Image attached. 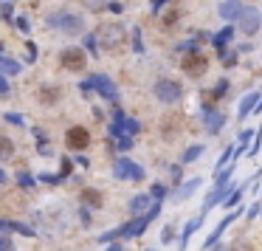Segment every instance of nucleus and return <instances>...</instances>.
Returning a JSON list of instances; mask_svg holds the SVG:
<instances>
[{
    "instance_id": "6e6552de",
    "label": "nucleus",
    "mask_w": 262,
    "mask_h": 251,
    "mask_svg": "<svg viewBox=\"0 0 262 251\" xmlns=\"http://www.w3.org/2000/svg\"><path fill=\"white\" fill-rule=\"evenodd\" d=\"M62 65L68 68V71H82L88 65V57L82 48H65L62 51Z\"/></svg>"
},
{
    "instance_id": "ea45409f",
    "label": "nucleus",
    "mask_w": 262,
    "mask_h": 251,
    "mask_svg": "<svg viewBox=\"0 0 262 251\" xmlns=\"http://www.w3.org/2000/svg\"><path fill=\"white\" fill-rule=\"evenodd\" d=\"M259 215V203H254V206H251V212H248V217H256Z\"/></svg>"
},
{
    "instance_id": "423d86ee",
    "label": "nucleus",
    "mask_w": 262,
    "mask_h": 251,
    "mask_svg": "<svg viewBox=\"0 0 262 251\" xmlns=\"http://www.w3.org/2000/svg\"><path fill=\"white\" fill-rule=\"evenodd\" d=\"M88 88L99 91L107 102H116V99H119V91H116V85L110 82V76H105V73H93L91 82H88Z\"/></svg>"
},
{
    "instance_id": "dca6fc26",
    "label": "nucleus",
    "mask_w": 262,
    "mask_h": 251,
    "mask_svg": "<svg viewBox=\"0 0 262 251\" xmlns=\"http://www.w3.org/2000/svg\"><path fill=\"white\" fill-rule=\"evenodd\" d=\"M256 105H259V94H248V96H242V99H240V108H237V116H240V119H245V116L256 108Z\"/></svg>"
},
{
    "instance_id": "f3484780",
    "label": "nucleus",
    "mask_w": 262,
    "mask_h": 251,
    "mask_svg": "<svg viewBox=\"0 0 262 251\" xmlns=\"http://www.w3.org/2000/svg\"><path fill=\"white\" fill-rule=\"evenodd\" d=\"M203 212H200V217H195V220H189V223H186V229H184V234H181V248H186V243H189V237H192V231H195V229H198V226H200V223H203Z\"/></svg>"
},
{
    "instance_id": "7c9ffc66",
    "label": "nucleus",
    "mask_w": 262,
    "mask_h": 251,
    "mask_svg": "<svg viewBox=\"0 0 262 251\" xmlns=\"http://www.w3.org/2000/svg\"><path fill=\"white\" fill-rule=\"evenodd\" d=\"M172 237H175V229H172V226H166V229H163V234H161V240H163V243H169Z\"/></svg>"
},
{
    "instance_id": "a18cd8bd",
    "label": "nucleus",
    "mask_w": 262,
    "mask_h": 251,
    "mask_svg": "<svg viewBox=\"0 0 262 251\" xmlns=\"http://www.w3.org/2000/svg\"><path fill=\"white\" fill-rule=\"evenodd\" d=\"M259 209H262V203H259Z\"/></svg>"
},
{
    "instance_id": "f8f14e48",
    "label": "nucleus",
    "mask_w": 262,
    "mask_h": 251,
    "mask_svg": "<svg viewBox=\"0 0 262 251\" xmlns=\"http://www.w3.org/2000/svg\"><path fill=\"white\" fill-rule=\"evenodd\" d=\"M242 3L240 0H226V3H223V6H220V17H223V20H237V17L242 15Z\"/></svg>"
},
{
    "instance_id": "4468645a",
    "label": "nucleus",
    "mask_w": 262,
    "mask_h": 251,
    "mask_svg": "<svg viewBox=\"0 0 262 251\" xmlns=\"http://www.w3.org/2000/svg\"><path fill=\"white\" fill-rule=\"evenodd\" d=\"M200 184H203L200 178H192V181H186V184H181V189H178V192L172 195V198H175V201H186V198H192V195H195V192L200 189Z\"/></svg>"
},
{
    "instance_id": "4be33fe9",
    "label": "nucleus",
    "mask_w": 262,
    "mask_h": 251,
    "mask_svg": "<svg viewBox=\"0 0 262 251\" xmlns=\"http://www.w3.org/2000/svg\"><path fill=\"white\" fill-rule=\"evenodd\" d=\"M231 37H234V29H231V26H228V29H223V31H220V34H217V37H214L212 43H214V45H217V48H223V45H226V43H228V40H231Z\"/></svg>"
},
{
    "instance_id": "9d476101",
    "label": "nucleus",
    "mask_w": 262,
    "mask_h": 251,
    "mask_svg": "<svg viewBox=\"0 0 262 251\" xmlns=\"http://www.w3.org/2000/svg\"><path fill=\"white\" fill-rule=\"evenodd\" d=\"M149 223H152V220H149L147 215H144V217H133L130 223H124V226L119 229V237H138L149 226Z\"/></svg>"
},
{
    "instance_id": "9b49d317",
    "label": "nucleus",
    "mask_w": 262,
    "mask_h": 251,
    "mask_svg": "<svg viewBox=\"0 0 262 251\" xmlns=\"http://www.w3.org/2000/svg\"><path fill=\"white\" fill-rule=\"evenodd\" d=\"M203 119H206V130H209V133H220V130H223V122H226V119H223V113H220V110H214V108H206L203 110Z\"/></svg>"
},
{
    "instance_id": "37998d69",
    "label": "nucleus",
    "mask_w": 262,
    "mask_h": 251,
    "mask_svg": "<svg viewBox=\"0 0 262 251\" xmlns=\"http://www.w3.org/2000/svg\"><path fill=\"white\" fill-rule=\"evenodd\" d=\"M3 181H6V173H3V170H0V184H3Z\"/></svg>"
},
{
    "instance_id": "20e7f679",
    "label": "nucleus",
    "mask_w": 262,
    "mask_h": 251,
    "mask_svg": "<svg viewBox=\"0 0 262 251\" xmlns=\"http://www.w3.org/2000/svg\"><path fill=\"white\" fill-rule=\"evenodd\" d=\"M181 68H184L189 76H203L206 68H209V59H206L200 51H192V54H184V59H181Z\"/></svg>"
},
{
    "instance_id": "c756f323",
    "label": "nucleus",
    "mask_w": 262,
    "mask_h": 251,
    "mask_svg": "<svg viewBox=\"0 0 262 251\" xmlns=\"http://www.w3.org/2000/svg\"><path fill=\"white\" fill-rule=\"evenodd\" d=\"M0 251H15V245H12L9 237H0Z\"/></svg>"
},
{
    "instance_id": "412c9836",
    "label": "nucleus",
    "mask_w": 262,
    "mask_h": 251,
    "mask_svg": "<svg viewBox=\"0 0 262 251\" xmlns=\"http://www.w3.org/2000/svg\"><path fill=\"white\" fill-rule=\"evenodd\" d=\"M57 96H59L57 88H40V102H43V105H54Z\"/></svg>"
},
{
    "instance_id": "f257e3e1",
    "label": "nucleus",
    "mask_w": 262,
    "mask_h": 251,
    "mask_svg": "<svg viewBox=\"0 0 262 251\" xmlns=\"http://www.w3.org/2000/svg\"><path fill=\"white\" fill-rule=\"evenodd\" d=\"M45 23H48L51 29L62 31V34H82L85 31V20L79 15H71V12H57V15H51Z\"/></svg>"
},
{
    "instance_id": "79ce46f5",
    "label": "nucleus",
    "mask_w": 262,
    "mask_h": 251,
    "mask_svg": "<svg viewBox=\"0 0 262 251\" xmlns=\"http://www.w3.org/2000/svg\"><path fill=\"white\" fill-rule=\"evenodd\" d=\"M107 251H121V245H110V248H107Z\"/></svg>"
},
{
    "instance_id": "58836bf2",
    "label": "nucleus",
    "mask_w": 262,
    "mask_h": 251,
    "mask_svg": "<svg viewBox=\"0 0 262 251\" xmlns=\"http://www.w3.org/2000/svg\"><path fill=\"white\" fill-rule=\"evenodd\" d=\"M163 3H166V0H152V12H161Z\"/></svg>"
},
{
    "instance_id": "4c0bfd02",
    "label": "nucleus",
    "mask_w": 262,
    "mask_h": 251,
    "mask_svg": "<svg viewBox=\"0 0 262 251\" xmlns=\"http://www.w3.org/2000/svg\"><path fill=\"white\" fill-rule=\"evenodd\" d=\"M0 9H3V17H12V3H3Z\"/></svg>"
},
{
    "instance_id": "473e14b6",
    "label": "nucleus",
    "mask_w": 262,
    "mask_h": 251,
    "mask_svg": "<svg viewBox=\"0 0 262 251\" xmlns=\"http://www.w3.org/2000/svg\"><path fill=\"white\" fill-rule=\"evenodd\" d=\"M163 195H166V187L155 184V187H152V198H163Z\"/></svg>"
},
{
    "instance_id": "ddd939ff",
    "label": "nucleus",
    "mask_w": 262,
    "mask_h": 251,
    "mask_svg": "<svg viewBox=\"0 0 262 251\" xmlns=\"http://www.w3.org/2000/svg\"><path fill=\"white\" fill-rule=\"evenodd\" d=\"M237 215H240V212H231V215H226V217H223V223H220L217 229H214L212 234H209V240H206V245H203V248H212V245H214V243H217V240H220V234H223V231H226L228 226H231V223H234V217H237Z\"/></svg>"
},
{
    "instance_id": "cd10ccee",
    "label": "nucleus",
    "mask_w": 262,
    "mask_h": 251,
    "mask_svg": "<svg viewBox=\"0 0 262 251\" xmlns=\"http://www.w3.org/2000/svg\"><path fill=\"white\" fill-rule=\"evenodd\" d=\"M116 147H119V150H130V147H133V138H130V136H121Z\"/></svg>"
},
{
    "instance_id": "39448f33",
    "label": "nucleus",
    "mask_w": 262,
    "mask_h": 251,
    "mask_svg": "<svg viewBox=\"0 0 262 251\" xmlns=\"http://www.w3.org/2000/svg\"><path fill=\"white\" fill-rule=\"evenodd\" d=\"M113 175L119 181H141L144 178V170L138 164H133V161H127V158H119L113 166Z\"/></svg>"
},
{
    "instance_id": "72a5a7b5",
    "label": "nucleus",
    "mask_w": 262,
    "mask_h": 251,
    "mask_svg": "<svg viewBox=\"0 0 262 251\" xmlns=\"http://www.w3.org/2000/svg\"><path fill=\"white\" fill-rule=\"evenodd\" d=\"M251 136H254L251 130H242V133H240V147H242V144H248V141H251Z\"/></svg>"
},
{
    "instance_id": "f704fd0d",
    "label": "nucleus",
    "mask_w": 262,
    "mask_h": 251,
    "mask_svg": "<svg viewBox=\"0 0 262 251\" xmlns=\"http://www.w3.org/2000/svg\"><path fill=\"white\" fill-rule=\"evenodd\" d=\"M37 59V48L34 45H29V54H26V62H34Z\"/></svg>"
},
{
    "instance_id": "2eb2a0df",
    "label": "nucleus",
    "mask_w": 262,
    "mask_h": 251,
    "mask_svg": "<svg viewBox=\"0 0 262 251\" xmlns=\"http://www.w3.org/2000/svg\"><path fill=\"white\" fill-rule=\"evenodd\" d=\"M149 206H152V203H149V195H135L133 201H130V212H133L135 217H144L149 212Z\"/></svg>"
},
{
    "instance_id": "6ab92c4d",
    "label": "nucleus",
    "mask_w": 262,
    "mask_h": 251,
    "mask_svg": "<svg viewBox=\"0 0 262 251\" xmlns=\"http://www.w3.org/2000/svg\"><path fill=\"white\" fill-rule=\"evenodd\" d=\"M0 73H9V76L20 73V62H15V59H6V57H0Z\"/></svg>"
},
{
    "instance_id": "1a4fd4ad",
    "label": "nucleus",
    "mask_w": 262,
    "mask_h": 251,
    "mask_svg": "<svg viewBox=\"0 0 262 251\" xmlns=\"http://www.w3.org/2000/svg\"><path fill=\"white\" fill-rule=\"evenodd\" d=\"M65 141H68L71 150H85L88 144H91V133H88L85 127H71L65 133Z\"/></svg>"
},
{
    "instance_id": "c9c22d12",
    "label": "nucleus",
    "mask_w": 262,
    "mask_h": 251,
    "mask_svg": "<svg viewBox=\"0 0 262 251\" xmlns=\"http://www.w3.org/2000/svg\"><path fill=\"white\" fill-rule=\"evenodd\" d=\"M17 29L26 34V31H29V20H26V17H20V20H17Z\"/></svg>"
},
{
    "instance_id": "0eeeda50",
    "label": "nucleus",
    "mask_w": 262,
    "mask_h": 251,
    "mask_svg": "<svg viewBox=\"0 0 262 251\" xmlns=\"http://www.w3.org/2000/svg\"><path fill=\"white\" fill-rule=\"evenodd\" d=\"M259 23H262V17H259L256 9H242V15L237 17V26H240L242 34H256V31H259Z\"/></svg>"
},
{
    "instance_id": "aec40b11",
    "label": "nucleus",
    "mask_w": 262,
    "mask_h": 251,
    "mask_svg": "<svg viewBox=\"0 0 262 251\" xmlns=\"http://www.w3.org/2000/svg\"><path fill=\"white\" fill-rule=\"evenodd\" d=\"M15 155V144H12V138L0 136V161H6V158Z\"/></svg>"
},
{
    "instance_id": "5701e85b",
    "label": "nucleus",
    "mask_w": 262,
    "mask_h": 251,
    "mask_svg": "<svg viewBox=\"0 0 262 251\" xmlns=\"http://www.w3.org/2000/svg\"><path fill=\"white\" fill-rule=\"evenodd\" d=\"M82 198H85V203H91V206H102V195L93 192V189H85V192H82Z\"/></svg>"
},
{
    "instance_id": "f03ea898",
    "label": "nucleus",
    "mask_w": 262,
    "mask_h": 251,
    "mask_svg": "<svg viewBox=\"0 0 262 251\" xmlns=\"http://www.w3.org/2000/svg\"><path fill=\"white\" fill-rule=\"evenodd\" d=\"M124 37H127V31L121 29L119 23H113V26H102L99 29V40L102 45H105V51H116L124 45Z\"/></svg>"
},
{
    "instance_id": "393cba45",
    "label": "nucleus",
    "mask_w": 262,
    "mask_h": 251,
    "mask_svg": "<svg viewBox=\"0 0 262 251\" xmlns=\"http://www.w3.org/2000/svg\"><path fill=\"white\" fill-rule=\"evenodd\" d=\"M200 152H203V147H200V144H195V147H189V150L184 152V164H189V161H195V158H198Z\"/></svg>"
},
{
    "instance_id": "c85d7f7f",
    "label": "nucleus",
    "mask_w": 262,
    "mask_h": 251,
    "mask_svg": "<svg viewBox=\"0 0 262 251\" xmlns=\"http://www.w3.org/2000/svg\"><path fill=\"white\" fill-rule=\"evenodd\" d=\"M259 144H262V127L256 130V144H254V147H251L248 152H251V155H256V152H259Z\"/></svg>"
},
{
    "instance_id": "b1692460",
    "label": "nucleus",
    "mask_w": 262,
    "mask_h": 251,
    "mask_svg": "<svg viewBox=\"0 0 262 251\" xmlns=\"http://www.w3.org/2000/svg\"><path fill=\"white\" fill-rule=\"evenodd\" d=\"M242 189H245V187H234V189H231V195L226 198V206H228V209L240 203V195H242Z\"/></svg>"
},
{
    "instance_id": "e433bc0d",
    "label": "nucleus",
    "mask_w": 262,
    "mask_h": 251,
    "mask_svg": "<svg viewBox=\"0 0 262 251\" xmlns=\"http://www.w3.org/2000/svg\"><path fill=\"white\" fill-rule=\"evenodd\" d=\"M223 91H226V82H220V85H217V88H214V91H212V96H214V99H217V96L223 94Z\"/></svg>"
},
{
    "instance_id": "c03bdc74",
    "label": "nucleus",
    "mask_w": 262,
    "mask_h": 251,
    "mask_svg": "<svg viewBox=\"0 0 262 251\" xmlns=\"http://www.w3.org/2000/svg\"><path fill=\"white\" fill-rule=\"evenodd\" d=\"M259 113H262V102H259Z\"/></svg>"
},
{
    "instance_id": "a211bd4d",
    "label": "nucleus",
    "mask_w": 262,
    "mask_h": 251,
    "mask_svg": "<svg viewBox=\"0 0 262 251\" xmlns=\"http://www.w3.org/2000/svg\"><path fill=\"white\" fill-rule=\"evenodd\" d=\"M0 229L3 231H20V234H26V237H34V231L29 229V226H23V223H15V220H0Z\"/></svg>"
},
{
    "instance_id": "a878e982",
    "label": "nucleus",
    "mask_w": 262,
    "mask_h": 251,
    "mask_svg": "<svg viewBox=\"0 0 262 251\" xmlns=\"http://www.w3.org/2000/svg\"><path fill=\"white\" fill-rule=\"evenodd\" d=\"M17 184H20V187H34V178H31L29 173H20L17 175Z\"/></svg>"
},
{
    "instance_id": "7ed1b4c3",
    "label": "nucleus",
    "mask_w": 262,
    "mask_h": 251,
    "mask_svg": "<svg viewBox=\"0 0 262 251\" xmlns=\"http://www.w3.org/2000/svg\"><path fill=\"white\" fill-rule=\"evenodd\" d=\"M181 96H184V88L178 85V82H172V79H158L155 82V99L158 102L172 105V102H178Z\"/></svg>"
},
{
    "instance_id": "a19ab883",
    "label": "nucleus",
    "mask_w": 262,
    "mask_h": 251,
    "mask_svg": "<svg viewBox=\"0 0 262 251\" xmlns=\"http://www.w3.org/2000/svg\"><path fill=\"white\" fill-rule=\"evenodd\" d=\"M0 94H9V82H6V79H0Z\"/></svg>"
},
{
    "instance_id": "2f4dec72",
    "label": "nucleus",
    "mask_w": 262,
    "mask_h": 251,
    "mask_svg": "<svg viewBox=\"0 0 262 251\" xmlns=\"http://www.w3.org/2000/svg\"><path fill=\"white\" fill-rule=\"evenodd\" d=\"M3 119H6V122H12V124H23V116H17V113H6Z\"/></svg>"
},
{
    "instance_id": "bb28decb",
    "label": "nucleus",
    "mask_w": 262,
    "mask_h": 251,
    "mask_svg": "<svg viewBox=\"0 0 262 251\" xmlns=\"http://www.w3.org/2000/svg\"><path fill=\"white\" fill-rule=\"evenodd\" d=\"M133 45H135V51H138V54L144 51V45H141V31H138V29L133 31Z\"/></svg>"
}]
</instances>
